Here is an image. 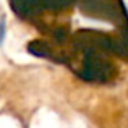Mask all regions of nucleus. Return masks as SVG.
Masks as SVG:
<instances>
[{"instance_id": "nucleus-1", "label": "nucleus", "mask_w": 128, "mask_h": 128, "mask_svg": "<svg viewBox=\"0 0 128 128\" xmlns=\"http://www.w3.org/2000/svg\"><path fill=\"white\" fill-rule=\"evenodd\" d=\"M78 76H81L84 81L92 83H107L114 76V66L102 57L94 54L92 50L86 54L81 70L78 72Z\"/></svg>"}, {"instance_id": "nucleus-2", "label": "nucleus", "mask_w": 128, "mask_h": 128, "mask_svg": "<svg viewBox=\"0 0 128 128\" xmlns=\"http://www.w3.org/2000/svg\"><path fill=\"white\" fill-rule=\"evenodd\" d=\"M72 2L73 0H10L13 12L20 16H32L41 10H60Z\"/></svg>"}]
</instances>
